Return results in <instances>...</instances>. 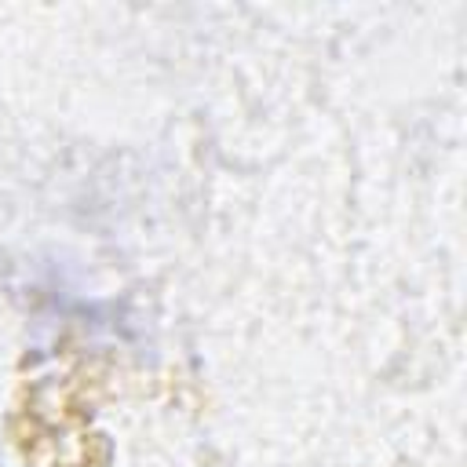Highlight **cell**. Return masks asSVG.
<instances>
[{"label": "cell", "instance_id": "6da1fadb", "mask_svg": "<svg viewBox=\"0 0 467 467\" xmlns=\"http://www.w3.org/2000/svg\"><path fill=\"white\" fill-rule=\"evenodd\" d=\"M102 368L77 358L66 368L33 376L11 409V445L26 467H106L109 441L91 427Z\"/></svg>", "mask_w": 467, "mask_h": 467}]
</instances>
